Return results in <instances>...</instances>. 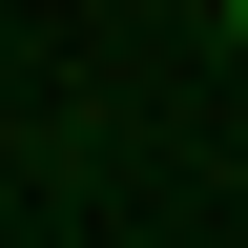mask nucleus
I'll return each instance as SVG.
<instances>
[{"mask_svg":"<svg viewBox=\"0 0 248 248\" xmlns=\"http://www.w3.org/2000/svg\"><path fill=\"white\" fill-rule=\"evenodd\" d=\"M228 62H248V0H228Z\"/></svg>","mask_w":248,"mask_h":248,"instance_id":"nucleus-1","label":"nucleus"}]
</instances>
